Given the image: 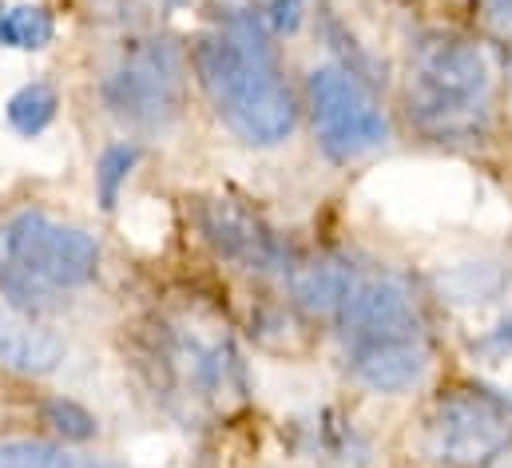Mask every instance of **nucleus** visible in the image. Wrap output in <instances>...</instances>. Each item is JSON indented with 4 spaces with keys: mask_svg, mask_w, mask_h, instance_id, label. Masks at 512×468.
I'll list each match as a JSON object with an SVG mask.
<instances>
[{
    "mask_svg": "<svg viewBox=\"0 0 512 468\" xmlns=\"http://www.w3.org/2000/svg\"><path fill=\"white\" fill-rule=\"evenodd\" d=\"M191 68L211 112L247 147L270 151L294 135L298 100L255 12H235L223 28L199 36L191 44Z\"/></svg>",
    "mask_w": 512,
    "mask_h": 468,
    "instance_id": "1",
    "label": "nucleus"
},
{
    "mask_svg": "<svg viewBox=\"0 0 512 468\" xmlns=\"http://www.w3.org/2000/svg\"><path fill=\"white\" fill-rule=\"evenodd\" d=\"M497 88L501 64L485 40L465 32H425L405 64L401 108L421 139L473 143L493 127Z\"/></svg>",
    "mask_w": 512,
    "mask_h": 468,
    "instance_id": "2",
    "label": "nucleus"
},
{
    "mask_svg": "<svg viewBox=\"0 0 512 468\" xmlns=\"http://www.w3.org/2000/svg\"><path fill=\"white\" fill-rule=\"evenodd\" d=\"M512 449V409L485 389H441L409 425L421 468H493Z\"/></svg>",
    "mask_w": 512,
    "mask_h": 468,
    "instance_id": "3",
    "label": "nucleus"
},
{
    "mask_svg": "<svg viewBox=\"0 0 512 468\" xmlns=\"http://www.w3.org/2000/svg\"><path fill=\"white\" fill-rule=\"evenodd\" d=\"M306 112L318 147L334 163H358L389 139V116L378 96L338 64L306 72Z\"/></svg>",
    "mask_w": 512,
    "mask_h": 468,
    "instance_id": "4",
    "label": "nucleus"
},
{
    "mask_svg": "<svg viewBox=\"0 0 512 468\" xmlns=\"http://www.w3.org/2000/svg\"><path fill=\"white\" fill-rule=\"evenodd\" d=\"M183 96H187V56L167 36L139 40L104 80V100L112 116L124 119L135 131L171 127L183 112Z\"/></svg>",
    "mask_w": 512,
    "mask_h": 468,
    "instance_id": "5",
    "label": "nucleus"
},
{
    "mask_svg": "<svg viewBox=\"0 0 512 468\" xmlns=\"http://www.w3.org/2000/svg\"><path fill=\"white\" fill-rule=\"evenodd\" d=\"M4 231H8L4 270L28 278L44 294L88 286L100 270V242L80 227H64L40 211H24Z\"/></svg>",
    "mask_w": 512,
    "mask_h": 468,
    "instance_id": "6",
    "label": "nucleus"
},
{
    "mask_svg": "<svg viewBox=\"0 0 512 468\" xmlns=\"http://www.w3.org/2000/svg\"><path fill=\"white\" fill-rule=\"evenodd\" d=\"M334 326L342 330L346 346L389 342V338H429L421 306L409 282L397 274H362Z\"/></svg>",
    "mask_w": 512,
    "mask_h": 468,
    "instance_id": "7",
    "label": "nucleus"
},
{
    "mask_svg": "<svg viewBox=\"0 0 512 468\" xmlns=\"http://www.w3.org/2000/svg\"><path fill=\"white\" fill-rule=\"evenodd\" d=\"M195 223H199L203 242L223 262H231L239 270H251V274H286L290 270V258H286L278 234L231 199H203L195 211Z\"/></svg>",
    "mask_w": 512,
    "mask_h": 468,
    "instance_id": "8",
    "label": "nucleus"
},
{
    "mask_svg": "<svg viewBox=\"0 0 512 468\" xmlns=\"http://www.w3.org/2000/svg\"><path fill=\"white\" fill-rule=\"evenodd\" d=\"M167 365L203 401L243 393V361L227 338H207L199 330H175L167 342Z\"/></svg>",
    "mask_w": 512,
    "mask_h": 468,
    "instance_id": "9",
    "label": "nucleus"
},
{
    "mask_svg": "<svg viewBox=\"0 0 512 468\" xmlns=\"http://www.w3.org/2000/svg\"><path fill=\"white\" fill-rule=\"evenodd\" d=\"M433 365L429 338H389V342H362L346 346V369L350 377L382 397H401L425 381Z\"/></svg>",
    "mask_w": 512,
    "mask_h": 468,
    "instance_id": "10",
    "label": "nucleus"
},
{
    "mask_svg": "<svg viewBox=\"0 0 512 468\" xmlns=\"http://www.w3.org/2000/svg\"><path fill=\"white\" fill-rule=\"evenodd\" d=\"M282 278L290 290V306L298 314H306L310 322H338L362 270L338 254H318L306 262H290Z\"/></svg>",
    "mask_w": 512,
    "mask_h": 468,
    "instance_id": "11",
    "label": "nucleus"
},
{
    "mask_svg": "<svg viewBox=\"0 0 512 468\" xmlns=\"http://www.w3.org/2000/svg\"><path fill=\"white\" fill-rule=\"evenodd\" d=\"M64 361V342L32 314L0 298V365L20 377H48Z\"/></svg>",
    "mask_w": 512,
    "mask_h": 468,
    "instance_id": "12",
    "label": "nucleus"
},
{
    "mask_svg": "<svg viewBox=\"0 0 512 468\" xmlns=\"http://www.w3.org/2000/svg\"><path fill=\"white\" fill-rule=\"evenodd\" d=\"M0 468H120L52 441H0Z\"/></svg>",
    "mask_w": 512,
    "mask_h": 468,
    "instance_id": "13",
    "label": "nucleus"
},
{
    "mask_svg": "<svg viewBox=\"0 0 512 468\" xmlns=\"http://www.w3.org/2000/svg\"><path fill=\"white\" fill-rule=\"evenodd\" d=\"M56 108H60L56 88L44 84V80H32V84H24L20 92H12V100L4 104V119H8V127H12L16 135L32 139V135L48 131V123L56 119Z\"/></svg>",
    "mask_w": 512,
    "mask_h": 468,
    "instance_id": "14",
    "label": "nucleus"
},
{
    "mask_svg": "<svg viewBox=\"0 0 512 468\" xmlns=\"http://www.w3.org/2000/svg\"><path fill=\"white\" fill-rule=\"evenodd\" d=\"M52 36H56V24H52V12H48V8H40V4L4 8L0 44L20 48V52H40V48L52 44Z\"/></svg>",
    "mask_w": 512,
    "mask_h": 468,
    "instance_id": "15",
    "label": "nucleus"
},
{
    "mask_svg": "<svg viewBox=\"0 0 512 468\" xmlns=\"http://www.w3.org/2000/svg\"><path fill=\"white\" fill-rule=\"evenodd\" d=\"M135 163H139V147L135 143H112V147H104V155L96 163V199H100L104 211H116L120 191H124L128 175L135 171Z\"/></svg>",
    "mask_w": 512,
    "mask_h": 468,
    "instance_id": "16",
    "label": "nucleus"
},
{
    "mask_svg": "<svg viewBox=\"0 0 512 468\" xmlns=\"http://www.w3.org/2000/svg\"><path fill=\"white\" fill-rule=\"evenodd\" d=\"M44 425H52V433H56V437L76 441V445L92 441V437H96V429H100V425H96V417H92L84 405L64 401V397L44 401Z\"/></svg>",
    "mask_w": 512,
    "mask_h": 468,
    "instance_id": "17",
    "label": "nucleus"
},
{
    "mask_svg": "<svg viewBox=\"0 0 512 468\" xmlns=\"http://www.w3.org/2000/svg\"><path fill=\"white\" fill-rule=\"evenodd\" d=\"M310 12H314V0H270L262 12V24L270 36H294Z\"/></svg>",
    "mask_w": 512,
    "mask_h": 468,
    "instance_id": "18",
    "label": "nucleus"
},
{
    "mask_svg": "<svg viewBox=\"0 0 512 468\" xmlns=\"http://www.w3.org/2000/svg\"><path fill=\"white\" fill-rule=\"evenodd\" d=\"M473 353L493 357V361H509L512 357V318L509 322H501L497 330H489L485 338H477V342H473Z\"/></svg>",
    "mask_w": 512,
    "mask_h": 468,
    "instance_id": "19",
    "label": "nucleus"
},
{
    "mask_svg": "<svg viewBox=\"0 0 512 468\" xmlns=\"http://www.w3.org/2000/svg\"><path fill=\"white\" fill-rule=\"evenodd\" d=\"M477 8L485 12V20L493 28H501V32L512 36V0H477Z\"/></svg>",
    "mask_w": 512,
    "mask_h": 468,
    "instance_id": "20",
    "label": "nucleus"
},
{
    "mask_svg": "<svg viewBox=\"0 0 512 468\" xmlns=\"http://www.w3.org/2000/svg\"><path fill=\"white\" fill-rule=\"evenodd\" d=\"M4 262H8V231L0 227V270H4Z\"/></svg>",
    "mask_w": 512,
    "mask_h": 468,
    "instance_id": "21",
    "label": "nucleus"
},
{
    "mask_svg": "<svg viewBox=\"0 0 512 468\" xmlns=\"http://www.w3.org/2000/svg\"><path fill=\"white\" fill-rule=\"evenodd\" d=\"M509 76H512V36H509Z\"/></svg>",
    "mask_w": 512,
    "mask_h": 468,
    "instance_id": "22",
    "label": "nucleus"
},
{
    "mask_svg": "<svg viewBox=\"0 0 512 468\" xmlns=\"http://www.w3.org/2000/svg\"><path fill=\"white\" fill-rule=\"evenodd\" d=\"M0 20H4V0H0Z\"/></svg>",
    "mask_w": 512,
    "mask_h": 468,
    "instance_id": "23",
    "label": "nucleus"
},
{
    "mask_svg": "<svg viewBox=\"0 0 512 468\" xmlns=\"http://www.w3.org/2000/svg\"><path fill=\"white\" fill-rule=\"evenodd\" d=\"M171 4H187V0H171Z\"/></svg>",
    "mask_w": 512,
    "mask_h": 468,
    "instance_id": "24",
    "label": "nucleus"
}]
</instances>
